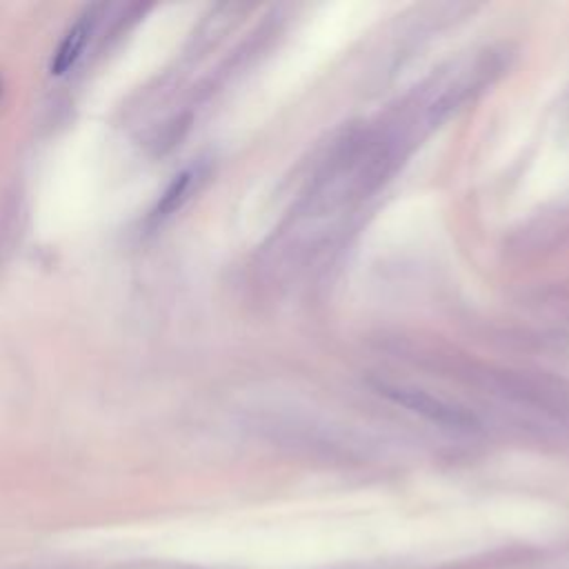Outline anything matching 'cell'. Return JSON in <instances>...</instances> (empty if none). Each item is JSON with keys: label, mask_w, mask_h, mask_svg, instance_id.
<instances>
[{"label": "cell", "mask_w": 569, "mask_h": 569, "mask_svg": "<svg viewBox=\"0 0 569 569\" xmlns=\"http://www.w3.org/2000/svg\"><path fill=\"white\" fill-rule=\"evenodd\" d=\"M198 178V171L189 169V171H182L180 176H176V180L169 184V189L164 191V196L160 198L156 211H153V218H167L171 216L176 209H180V204L189 198L191 189H193V182Z\"/></svg>", "instance_id": "obj_3"}, {"label": "cell", "mask_w": 569, "mask_h": 569, "mask_svg": "<svg viewBox=\"0 0 569 569\" xmlns=\"http://www.w3.org/2000/svg\"><path fill=\"white\" fill-rule=\"evenodd\" d=\"M378 391L389 398L391 402L405 407L411 413H418L422 418H427L429 422H436L440 427H449V429H473L478 425L476 416L471 411H467L465 407L451 405L429 391L416 389V387H405V385H378Z\"/></svg>", "instance_id": "obj_1"}, {"label": "cell", "mask_w": 569, "mask_h": 569, "mask_svg": "<svg viewBox=\"0 0 569 569\" xmlns=\"http://www.w3.org/2000/svg\"><path fill=\"white\" fill-rule=\"evenodd\" d=\"M93 31V13H84L82 18L76 20V24L64 33L62 42L58 44L53 58H51V73L62 76L67 73L84 51V44Z\"/></svg>", "instance_id": "obj_2"}]
</instances>
